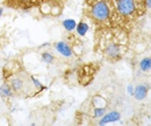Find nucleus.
Wrapping results in <instances>:
<instances>
[{
  "mask_svg": "<svg viewBox=\"0 0 151 126\" xmlns=\"http://www.w3.org/2000/svg\"><path fill=\"white\" fill-rule=\"evenodd\" d=\"M87 15L96 25H106L112 21L115 9L112 0H87Z\"/></svg>",
  "mask_w": 151,
  "mask_h": 126,
  "instance_id": "obj_1",
  "label": "nucleus"
},
{
  "mask_svg": "<svg viewBox=\"0 0 151 126\" xmlns=\"http://www.w3.org/2000/svg\"><path fill=\"white\" fill-rule=\"evenodd\" d=\"M13 68H4V78L5 83L11 88L13 95L22 96L27 93V83H28V75L26 74L24 69L18 70L17 63H12Z\"/></svg>",
  "mask_w": 151,
  "mask_h": 126,
  "instance_id": "obj_2",
  "label": "nucleus"
},
{
  "mask_svg": "<svg viewBox=\"0 0 151 126\" xmlns=\"http://www.w3.org/2000/svg\"><path fill=\"white\" fill-rule=\"evenodd\" d=\"M115 14L123 20H132L143 14L145 0H112Z\"/></svg>",
  "mask_w": 151,
  "mask_h": 126,
  "instance_id": "obj_3",
  "label": "nucleus"
},
{
  "mask_svg": "<svg viewBox=\"0 0 151 126\" xmlns=\"http://www.w3.org/2000/svg\"><path fill=\"white\" fill-rule=\"evenodd\" d=\"M43 0H4V4L13 9H21L27 11L36 7L38 5H42Z\"/></svg>",
  "mask_w": 151,
  "mask_h": 126,
  "instance_id": "obj_4",
  "label": "nucleus"
},
{
  "mask_svg": "<svg viewBox=\"0 0 151 126\" xmlns=\"http://www.w3.org/2000/svg\"><path fill=\"white\" fill-rule=\"evenodd\" d=\"M104 53L106 55V57L108 60H112V61H117L121 55H122V48L119 43L116 42H108L105 48H104Z\"/></svg>",
  "mask_w": 151,
  "mask_h": 126,
  "instance_id": "obj_5",
  "label": "nucleus"
},
{
  "mask_svg": "<svg viewBox=\"0 0 151 126\" xmlns=\"http://www.w3.org/2000/svg\"><path fill=\"white\" fill-rule=\"evenodd\" d=\"M55 48H56L57 52L62 55V56H64V57H71L73 55L72 48L66 42H64V41H58V42H56Z\"/></svg>",
  "mask_w": 151,
  "mask_h": 126,
  "instance_id": "obj_6",
  "label": "nucleus"
},
{
  "mask_svg": "<svg viewBox=\"0 0 151 126\" xmlns=\"http://www.w3.org/2000/svg\"><path fill=\"white\" fill-rule=\"evenodd\" d=\"M120 119H121L120 112H117V111H111V112H108V113H105V114L100 118L99 124H100V125H105V124H108V123L119 122Z\"/></svg>",
  "mask_w": 151,
  "mask_h": 126,
  "instance_id": "obj_7",
  "label": "nucleus"
},
{
  "mask_svg": "<svg viewBox=\"0 0 151 126\" xmlns=\"http://www.w3.org/2000/svg\"><path fill=\"white\" fill-rule=\"evenodd\" d=\"M149 92V87L147 84H138L137 87L134 88V93L132 96L135 97V99L137 101H143Z\"/></svg>",
  "mask_w": 151,
  "mask_h": 126,
  "instance_id": "obj_8",
  "label": "nucleus"
},
{
  "mask_svg": "<svg viewBox=\"0 0 151 126\" xmlns=\"http://www.w3.org/2000/svg\"><path fill=\"white\" fill-rule=\"evenodd\" d=\"M139 68L141 70L144 72H148L151 70V56H147L141 60L139 62Z\"/></svg>",
  "mask_w": 151,
  "mask_h": 126,
  "instance_id": "obj_9",
  "label": "nucleus"
},
{
  "mask_svg": "<svg viewBox=\"0 0 151 126\" xmlns=\"http://www.w3.org/2000/svg\"><path fill=\"white\" fill-rule=\"evenodd\" d=\"M13 92L11 90V88L7 85V83H4L1 87H0V97L1 98H9V97H13Z\"/></svg>",
  "mask_w": 151,
  "mask_h": 126,
  "instance_id": "obj_10",
  "label": "nucleus"
},
{
  "mask_svg": "<svg viewBox=\"0 0 151 126\" xmlns=\"http://www.w3.org/2000/svg\"><path fill=\"white\" fill-rule=\"evenodd\" d=\"M88 25L86 23V22H84V21H80L77 26H76V29H77V33H78V35L80 36H84L87 32H88Z\"/></svg>",
  "mask_w": 151,
  "mask_h": 126,
  "instance_id": "obj_11",
  "label": "nucleus"
},
{
  "mask_svg": "<svg viewBox=\"0 0 151 126\" xmlns=\"http://www.w3.org/2000/svg\"><path fill=\"white\" fill-rule=\"evenodd\" d=\"M76 26H77V23H76V21L73 19H66V20L63 21V27L68 32H72L76 28Z\"/></svg>",
  "mask_w": 151,
  "mask_h": 126,
  "instance_id": "obj_12",
  "label": "nucleus"
},
{
  "mask_svg": "<svg viewBox=\"0 0 151 126\" xmlns=\"http://www.w3.org/2000/svg\"><path fill=\"white\" fill-rule=\"evenodd\" d=\"M42 61L43 62H45V63H52L54 61H55V56L51 54V53H49V52H44V53H42Z\"/></svg>",
  "mask_w": 151,
  "mask_h": 126,
  "instance_id": "obj_13",
  "label": "nucleus"
},
{
  "mask_svg": "<svg viewBox=\"0 0 151 126\" xmlns=\"http://www.w3.org/2000/svg\"><path fill=\"white\" fill-rule=\"evenodd\" d=\"M106 113V108H101V106H99V108H94V111H93V117L94 118H101L104 114Z\"/></svg>",
  "mask_w": 151,
  "mask_h": 126,
  "instance_id": "obj_14",
  "label": "nucleus"
},
{
  "mask_svg": "<svg viewBox=\"0 0 151 126\" xmlns=\"http://www.w3.org/2000/svg\"><path fill=\"white\" fill-rule=\"evenodd\" d=\"M5 111H6V104H5V102L2 101V98L0 97V114H4Z\"/></svg>",
  "mask_w": 151,
  "mask_h": 126,
  "instance_id": "obj_15",
  "label": "nucleus"
},
{
  "mask_svg": "<svg viewBox=\"0 0 151 126\" xmlns=\"http://www.w3.org/2000/svg\"><path fill=\"white\" fill-rule=\"evenodd\" d=\"M145 8L151 9V0H145Z\"/></svg>",
  "mask_w": 151,
  "mask_h": 126,
  "instance_id": "obj_16",
  "label": "nucleus"
},
{
  "mask_svg": "<svg viewBox=\"0 0 151 126\" xmlns=\"http://www.w3.org/2000/svg\"><path fill=\"white\" fill-rule=\"evenodd\" d=\"M127 89H128V92H129L130 95L134 93V87H132V85H128V88H127Z\"/></svg>",
  "mask_w": 151,
  "mask_h": 126,
  "instance_id": "obj_17",
  "label": "nucleus"
}]
</instances>
